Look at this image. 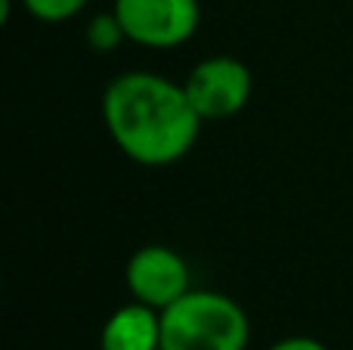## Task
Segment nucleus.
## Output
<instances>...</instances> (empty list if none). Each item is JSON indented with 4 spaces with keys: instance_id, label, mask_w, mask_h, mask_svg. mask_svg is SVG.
Masks as SVG:
<instances>
[{
    "instance_id": "obj_5",
    "label": "nucleus",
    "mask_w": 353,
    "mask_h": 350,
    "mask_svg": "<svg viewBox=\"0 0 353 350\" xmlns=\"http://www.w3.org/2000/svg\"><path fill=\"white\" fill-rule=\"evenodd\" d=\"M124 285L134 301L168 310L189 291V264L168 245H143L124 264Z\"/></svg>"
},
{
    "instance_id": "obj_7",
    "label": "nucleus",
    "mask_w": 353,
    "mask_h": 350,
    "mask_svg": "<svg viewBox=\"0 0 353 350\" xmlns=\"http://www.w3.org/2000/svg\"><path fill=\"white\" fill-rule=\"evenodd\" d=\"M84 37H87V47H90L93 53H115V50L128 41L121 22H118V16L112 10L93 16L90 22H87V34Z\"/></svg>"
},
{
    "instance_id": "obj_9",
    "label": "nucleus",
    "mask_w": 353,
    "mask_h": 350,
    "mask_svg": "<svg viewBox=\"0 0 353 350\" xmlns=\"http://www.w3.org/2000/svg\"><path fill=\"white\" fill-rule=\"evenodd\" d=\"M267 350H329L319 338H310V335H288V338L276 341Z\"/></svg>"
},
{
    "instance_id": "obj_4",
    "label": "nucleus",
    "mask_w": 353,
    "mask_h": 350,
    "mask_svg": "<svg viewBox=\"0 0 353 350\" xmlns=\"http://www.w3.org/2000/svg\"><path fill=\"white\" fill-rule=\"evenodd\" d=\"M183 87L201 121H223L248 105L251 90H254V74L242 59L217 53L195 62Z\"/></svg>"
},
{
    "instance_id": "obj_1",
    "label": "nucleus",
    "mask_w": 353,
    "mask_h": 350,
    "mask_svg": "<svg viewBox=\"0 0 353 350\" xmlns=\"http://www.w3.org/2000/svg\"><path fill=\"white\" fill-rule=\"evenodd\" d=\"M103 121L112 143L143 167H168L192 152L201 115L186 87L159 72H121L103 90Z\"/></svg>"
},
{
    "instance_id": "obj_6",
    "label": "nucleus",
    "mask_w": 353,
    "mask_h": 350,
    "mask_svg": "<svg viewBox=\"0 0 353 350\" xmlns=\"http://www.w3.org/2000/svg\"><path fill=\"white\" fill-rule=\"evenodd\" d=\"M99 350H161V310L128 301L105 320Z\"/></svg>"
},
{
    "instance_id": "obj_2",
    "label": "nucleus",
    "mask_w": 353,
    "mask_h": 350,
    "mask_svg": "<svg viewBox=\"0 0 353 350\" xmlns=\"http://www.w3.org/2000/svg\"><path fill=\"white\" fill-rule=\"evenodd\" d=\"M251 322L223 291L189 289L161 310V350H248Z\"/></svg>"
},
{
    "instance_id": "obj_8",
    "label": "nucleus",
    "mask_w": 353,
    "mask_h": 350,
    "mask_svg": "<svg viewBox=\"0 0 353 350\" xmlns=\"http://www.w3.org/2000/svg\"><path fill=\"white\" fill-rule=\"evenodd\" d=\"M37 22H50V25H59L74 19L81 10H84L90 0H19Z\"/></svg>"
},
{
    "instance_id": "obj_3",
    "label": "nucleus",
    "mask_w": 353,
    "mask_h": 350,
    "mask_svg": "<svg viewBox=\"0 0 353 350\" xmlns=\"http://www.w3.org/2000/svg\"><path fill=\"white\" fill-rule=\"evenodd\" d=\"M112 12L128 41L146 50L183 47L201 22L199 0H112Z\"/></svg>"
}]
</instances>
